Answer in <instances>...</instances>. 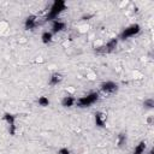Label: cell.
Listing matches in <instances>:
<instances>
[{
    "label": "cell",
    "instance_id": "cell-1",
    "mask_svg": "<svg viewBox=\"0 0 154 154\" xmlns=\"http://www.w3.org/2000/svg\"><path fill=\"white\" fill-rule=\"evenodd\" d=\"M66 8V4H65V1H63V0H57V1H54L53 4H52V6H51V8L48 10V13H47V20H54V19H57L58 18V16L64 11Z\"/></svg>",
    "mask_w": 154,
    "mask_h": 154
},
{
    "label": "cell",
    "instance_id": "cell-2",
    "mask_svg": "<svg viewBox=\"0 0 154 154\" xmlns=\"http://www.w3.org/2000/svg\"><path fill=\"white\" fill-rule=\"evenodd\" d=\"M97 100H99V93L93 91L84 96H81L78 100H76V103L78 107H89L93 103H95Z\"/></svg>",
    "mask_w": 154,
    "mask_h": 154
},
{
    "label": "cell",
    "instance_id": "cell-3",
    "mask_svg": "<svg viewBox=\"0 0 154 154\" xmlns=\"http://www.w3.org/2000/svg\"><path fill=\"white\" fill-rule=\"evenodd\" d=\"M141 31V26L138 24H132L128 28H125L122 34H120V38L122 40H125V38H129V37H134L135 35H137L138 32Z\"/></svg>",
    "mask_w": 154,
    "mask_h": 154
},
{
    "label": "cell",
    "instance_id": "cell-4",
    "mask_svg": "<svg viewBox=\"0 0 154 154\" xmlns=\"http://www.w3.org/2000/svg\"><path fill=\"white\" fill-rule=\"evenodd\" d=\"M117 89H118L117 83H114V82H112V81H107V82H103V83L101 84V91H102L103 94H107V95L116 93Z\"/></svg>",
    "mask_w": 154,
    "mask_h": 154
},
{
    "label": "cell",
    "instance_id": "cell-5",
    "mask_svg": "<svg viewBox=\"0 0 154 154\" xmlns=\"http://www.w3.org/2000/svg\"><path fill=\"white\" fill-rule=\"evenodd\" d=\"M66 28V24L63 22V20H59V19H54L53 22H52V34L53 32H60V31H63L64 29Z\"/></svg>",
    "mask_w": 154,
    "mask_h": 154
},
{
    "label": "cell",
    "instance_id": "cell-6",
    "mask_svg": "<svg viewBox=\"0 0 154 154\" xmlns=\"http://www.w3.org/2000/svg\"><path fill=\"white\" fill-rule=\"evenodd\" d=\"M117 45H118L117 38H112V40H109L103 47H100V48H102V49H100V51H102L103 53H109V52H112V51H114V49L117 48Z\"/></svg>",
    "mask_w": 154,
    "mask_h": 154
},
{
    "label": "cell",
    "instance_id": "cell-7",
    "mask_svg": "<svg viewBox=\"0 0 154 154\" xmlns=\"http://www.w3.org/2000/svg\"><path fill=\"white\" fill-rule=\"evenodd\" d=\"M37 25V17L36 16H29L26 19H25V22H24V26H25V29H28V30H31V29H34L35 26Z\"/></svg>",
    "mask_w": 154,
    "mask_h": 154
},
{
    "label": "cell",
    "instance_id": "cell-8",
    "mask_svg": "<svg viewBox=\"0 0 154 154\" xmlns=\"http://www.w3.org/2000/svg\"><path fill=\"white\" fill-rule=\"evenodd\" d=\"M4 119H5V120H6V123L10 125V134H11V135H14V132H16L14 117H13L12 114H8V113H6V114L4 116Z\"/></svg>",
    "mask_w": 154,
    "mask_h": 154
},
{
    "label": "cell",
    "instance_id": "cell-9",
    "mask_svg": "<svg viewBox=\"0 0 154 154\" xmlns=\"http://www.w3.org/2000/svg\"><path fill=\"white\" fill-rule=\"evenodd\" d=\"M95 123L97 126L103 128L106 124V114H103L102 112H97L95 113Z\"/></svg>",
    "mask_w": 154,
    "mask_h": 154
},
{
    "label": "cell",
    "instance_id": "cell-10",
    "mask_svg": "<svg viewBox=\"0 0 154 154\" xmlns=\"http://www.w3.org/2000/svg\"><path fill=\"white\" fill-rule=\"evenodd\" d=\"M61 79H63V76L60 75V73H58V72H55V73H53L51 77H49V85H52V87H54V85H58L60 82H61Z\"/></svg>",
    "mask_w": 154,
    "mask_h": 154
},
{
    "label": "cell",
    "instance_id": "cell-11",
    "mask_svg": "<svg viewBox=\"0 0 154 154\" xmlns=\"http://www.w3.org/2000/svg\"><path fill=\"white\" fill-rule=\"evenodd\" d=\"M61 103H63V106H65V107H71V106H73V105L76 103V99H75L73 96H65V97L61 100Z\"/></svg>",
    "mask_w": 154,
    "mask_h": 154
},
{
    "label": "cell",
    "instance_id": "cell-12",
    "mask_svg": "<svg viewBox=\"0 0 154 154\" xmlns=\"http://www.w3.org/2000/svg\"><path fill=\"white\" fill-rule=\"evenodd\" d=\"M52 38H53V34H52V31H45V32H42V35H41V40H42V42L43 43H49L51 41H52Z\"/></svg>",
    "mask_w": 154,
    "mask_h": 154
},
{
    "label": "cell",
    "instance_id": "cell-13",
    "mask_svg": "<svg viewBox=\"0 0 154 154\" xmlns=\"http://www.w3.org/2000/svg\"><path fill=\"white\" fill-rule=\"evenodd\" d=\"M144 150H146V143L142 141V142H140V143L135 147L134 153H136V154H144Z\"/></svg>",
    "mask_w": 154,
    "mask_h": 154
},
{
    "label": "cell",
    "instance_id": "cell-14",
    "mask_svg": "<svg viewBox=\"0 0 154 154\" xmlns=\"http://www.w3.org/2000/svg\"><path fill=\"white\" fill-rule=\"evenodd\" d=\"M126 143V135L125 134H119L118 135V137H117V144L119 146V147H122V146H124Z\"/></svg>",
    "mask_w": 154,
    "mask_h": 154
},
{
    "label": "cell",
    "instance_id": "cell-15",
    "mask_svg": "<svg viewBox=\"0 0 154 154\" xmlns=\"http://www.w3.org/2000/svg\"><path fill=\"white\" fill-rule=\"evenodd\" d=\"M37 103H38V106H41V107H47V106L49 105V100H48V97H46V96H40L38 100H37Z\"/></svg>",
    "mask_w": 154,
    "mask_h": 154
},
{
    "label": "cell",
    "instance_id": "cell-16",
    "mask_svg": "<svg viewBox=\"0 0 154 154\" xmlns=\"http://www.w3.org/2000/svg\"><path fill=\"white\" fill-rule=\"evenodd\" d=\"M144 106L148 107V108H152V107L154 106V101H153L152 99H148V100L144 101Z\"/></svg>",
    "mask_w": 154,
    "mask_h": 154
},
{
    "label": "cell",
    "instance_id": "cell-17",
    "mask_svg": "<svg viewBox=\"0 0 154 154\" xmlns=\"http://www.w3.org/2000/svg\"><path fill=\"white\" fill-rule=\"evenodd\" d=\"M58 154H70V150L67 148H60L58 150Z\"/></svg>",
    "mask_w": 154,
    "mask_h": 154
},
{
    "label": "cell",
    "instance_id": "cell-18",
    "mask_svg": "<svg viewBox=\"0 0 154 154\" xmlns=\"http://www.w3.org/2000/svg\"><path fill=\"white\" fill-rule=\"evenodd\" d=\"M132 154H136V153H132Z\"/></svg>",
    "mask_w": 154,
    "mask_h": 154
}]
</instances>
